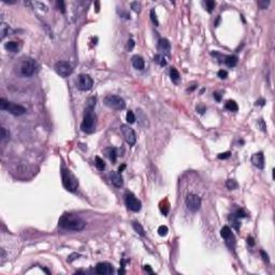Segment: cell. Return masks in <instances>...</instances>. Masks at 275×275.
<instances>
[{
	"label": "cell",
	"instance_id": "60d3db41",
	"mask_svg": "<svg viewBox=\"0 0 275 275\" xmlns=\"http://www.w3.org/2000/svg\"><path fill=\"white\" fill-rule=\"evenodd\" d=\"M9 132L5 130V128H1V141H5L7 138H9Z\"/></svg>",
	"mask_w": 275,
	"mask_h": 275
},
{
	"label": "cell",
	"instance_id": "ab89813d",
	"mask_svg": "<svg viewBox=\"0 0 275 275\" xmlns=\"http://www.w3.org/2000/svg\"><path fill=\"white\" fill-rule=\"evenodd\" d=\"M217 74H218V78L223 79V80H225V79L228 78V72L226 70H219Z\"/></svg>",
	"mask_w": 275,
	"mask_h": 275
},
{
	"label": "cell",
	"instance_id": "484cf974",
	"mask_svg": "<svg viewBox=\"0 0 275 275\" xmlns=\"http://www.w3.org/2000/svg\"><path fill=\"white\" fill-rule=\"evenodd\" d=\"M9 33V26L5 24V23H1V26H0V38H1V40L2 39H5V36Z\"/></svg>",
	"mask_w": 275,
	"mask_h": 275
},
{
	"label": "cell",
	"instance_id": "c3c4849f",
	"mask_svg": "<svg viewBox=\"0 0 275 275\" xmlns=\"http://www.w3.org/2000/svg\"><path fill=\"white\" fill-rule=\"evenodd\" d=\"M264 103H265V100L264 99H260V100H258L257 102H256V105H264Z\"/></svg>",
	"mask_w": 275,
	"mask_h": 275
},
{
	"label": "cell",
	"instance_id": "74e56055",
	"mask_svg": "<svg viewBox=\"0 0 275 275\" xmlns=\"http://www.w3.org/2000/svg\"><path fill=\"white\" fill-rule=\"evenodd\" d=\"M131 8H132L133 11H135V12H140L141 3L138 2V1H135V2H132V3H131Z\"/></svg>",
	"mask_w": 275,
	"mask_h": 275
},
{
	"label": "cell",
	"instance_id": "277c9868",
	"mask_svg": "<svg viewBox=\"0 0 275 275\" xmlns=\"http://www.w3.org/2000/svg\"><path fill=\"white\" fill-rule=\"evenodd\" d=\"M38 68H39V65H38L35 59H32V58H26L20 63V74L24 75V76H31V75H33L38 71Z\"/></svg>",
	"mask_w": 275,
	"mask_h": 275
},
{
	"label": "cell",
	"instance_id": "4316f807",
	"mask_svg": "<svg viewBox=\"0 0 275 275\" xmlns=\"http://www.w3.org/2000/svg\"><path fill=\"white\" fill-rule=\"evenodd\" d=\"M132 227H133V229H134V231L137 233H139V234L142 235V236H144V235H145L144 229H143V227L141 226V224H139L138 221H133V223H132Z\"/></svg>",
	"mask_w": 275,
	"mask_h": 275
},
{
	"label": "cell",
	"instance_id": "d4e9b609",
	"mask_svg": "<svg viewBox=\"0 0 275 275\" xmlns=\"http://www.w3.org/2000/svg\"><path fill=\"white\" fill-rule=\"evenodd\" d=\"M229 221L231 223V225H232V227L234 228L235 230H239L240 229V221H239V218L235 216V214H231L230 216H229Z\"/></svg>",
	"mask_w": 275,
	"mask_h": 275
},
{
	"label": "cell",
	"instance_id": "7a4b0ae2",
	"mask_svg": "<svg viewBox=\"0 0 275 275\" xmlns=\"http://www.w3.org/2000/svg\"><path fill=\"white\" fill-rule=\"evenodd\" d=\"M96 125H97V118L94 114V109L86 108L83 122L81 124V129L85 133H93L96 130Z\"/></svg>",
	"mask_w": 275,
	"mask_h": 275
},
{
	"label": "cell",
	"instance_id": "f35d334b",
	"mask_svg": "<svg viewBox=\"0 0 275 275\" xmlns=\"http://www.w3.org/2000/svg\"><path fill=\"white\" fill-rule=\"evenodd\" d=\"M260 255L261 257H262L263 261H264L265 263H269L270 262V259H269V255L267 253H265L264 250H260Z\"/></svg>",
	"mask_w": 275,
	"mask_h": 275
},
{
	"label": "cell",
	"instance_id": "4fadbf2b",
	"mask_svg": "<svg viewBox=\"0 0 275 275\" xmlns=\"http://www.w3.org/2000/svg\"><path fill=\"white\" fill-rule=\"evenodd\" d=\"M113 267L110 263L107 262H100L96 265V273L99 275H107V274H112L113 273Z\"/></svg>",
	"mask_w": 275,
	"mask_h": 275
},
{
	"label": "cell",
	"instance_id": "30bf717a",
	"mask_svg": "<svg viewBox=\"0 0 275 275\" xmlns=\"http://www.w3.org/2000/svg\"><path fill=\"white\" fill-rule=\"evenodd\" d=\"M94 86V81L88 74H80L78 78V88L83 91L90 90Z\"/></svg>",
	"mask_w": 275,
	"mask_h": 275
},
{
	"label": "cell",
	"instance_id": "f6af8a7d",
	"mask_svg": "<svg viewBox=\"0 0 275 275\" xmlns=\"http://www.w3.org/2000/svg\"><path fill=\"white\" fill-rule=\"evenodd\" d=\"M197 111L200 113V114H203V113L205 112V107H204V105H198V107H197Z\"/></svg>",
	"mask_w": 275,
	"mask_h": 275
},
{
	"label": "cell",
	"instance_id": "7dc6e473",
	"mask_svg": "<svg viewBox=\"0 0 275 275\" xmlns=\"http://www.w3.org/2000/svg\"><path fill=\"white\" fill-rule=\"evenodd\" d=\"M144 270L146 271V272L150 273V274H154V272L152 271V269H150V265H144Z\"/></svg>",
	"mask_w": 275,
	"mask_h": 275
},
{
	"label": "cell",
	"instance_id": "d6a6232c",
	"mask_svg": "<svg viewBox=\"0 0 275 275\" xmlns=\"http://www.w3.org/2000/svg\"><path fill=\"white\" fill-rule=\"evenodd\" d=\"M150 18H152L153 23H154L156 26L159 25V23H158V20H157V16H156L155 9H152V10H150Z\"/></svg>",
	"mask_w": 275,
	"mask_h": 275
},
{
	"label": "cell",
	"instance_id": "9c48e42d",
	"mask_svg": "<svg viewBox=\"0 0 275 275\" xmlns=\"http://www.w3.org/2000/svg\"><path fill=\"white\" fill-rule=\"evenodd\" d=\"M54 69L57 72V74L60 75L61 78H68L69 75H71L73 71L71 65L67 61H58L54 67Z\"/></svg>",
	"mask_w": 275,
	"mask_h": 275
},
{
	"label": "cell",
	"instance_id": "f1b7e54d",
	"mask_svg": "<svg viewBox=\"0 0 275 275\" xmlns=\"http://www.w3.org/2000/svg\"><path fill=\"white\" fill-rule=\"evenodd\" d=\"M226 186H227V188L229 190H234L238 188V183H236V181L234 180H228L227 182H226Z\"/></svg>",
	"mask_w": 275,
	"mask_h": 275
},
{
	"label": "cell",
	"instance_id": "83f0119b",
	"mask_svg": "<svg viewBox=\"0 0 275 275\" xmlns=\"http://www.w3.org/2000/svg\"><path fill=\"white\" fill-rule=\"evenodd\" d=\"M96 168L99 171H103L105 169V163L103 161V159H101L100 157H96Z\"/></svg>",
	"mask_w": 275,
	"mask_h": 275
},
{
	"label": "cell",
	"instance_id": "8d00e7d4",
	"mask_svg": "<svg viewBox=\"0 0 275 275\" xmlns=\"http://www.w3.org/2000/svg\"><path fill=\"white\" fill-rule=\"evenodd\" d=\"M235 216L238 218H243V217H247V214L245 213V211L243 210V209H239L238 211H236V213H235Z\"/></svg>",
	"mask_w": 275,
	"mask_h": 275
},
{
	"label": "cell",
	"instance_id": "7c38bea8",
	"mask_svg": "<svg viewBox=\"0 0 275 275\" xmlns=\"http://www.w3.org/2000/svg\"><path fill=\"white\" fill-rule=\"evenodd\" d=\"M220 235L221 238L225 239L227 245L229 246L230 248H232L235 244V241H234V236H233L232 232H231V229L228 226H225V227L220 230Z\"/></svg>",
	"mask_w": 275,
	"mask_h": 275
},
{
	"label": "cell",
	"instance_id": "f5cc1de1",
	"mask_svg": "<svg viewBox=\"0 0 275 275\" xmlns=\"http://www.w3.org/2000/svg\"><path fill=\"white\" fill-rule=\"evenodd\" d=\"M125 167H126V165H122V167H119V169H118V171H119V172H122V171H123L124 169H125Z\"/></svg>",
	"mask_w": 275,
	"mask_h": 275
},
{
	"label": "cell",
	"instance_id": "f546056e",
	"mask_svg": "<svg viewBox=\"0 0 275 275\" xmlns=\"http://www.w3.org/2000/svg\"><path fill=\"white\" fill-rule=\"evenodd\" d=\"M126 119H127V122L129 124H133L135 122V115L134 113L132 112V111H128L127 115H126Z\"/></svg>",
	"mask_w": 275,
	"mask_h": 275
},
{
	"label": "cell",
	"instance_id": "2e32d148",
	"mask_svg": "<svg viewBox=\"0 0 275 275\" xmlns=\"http://www.w3.org/2000/svg\"><path fill=\"white\" fill-rule=\"evenodd\" d=\"M252 163L258 169H263L264 168V156L262 152L256 153L252 156Z\"/></svg>",
	"mask_w": 275,
	"mask_h": 275
},
{
	"label": "cell",
	"instance_id": "5bb4252c",
	"mask_svg": "<svg viewBox=\"0 0 275 275\" xmlns=\"http://www.w3.org/2000/svg\"><path fill=\"white\" fill-rule=\"evenodd\" d=\"M109 178H110L111 183H112L115 187H117V188L123 187L124 178H123V176H122V174H120L119 172L112 171V172H110V174H109Z\"/></svg>",
	"mask_w": 275,
	"mask_h": 275
},
{
	"label": "cell",
	"instance_id": "1f68e13d",
	"mask_svg": "<svg viewBox=\"0 0 275 275\" xmlns=\"http://www.w3.org/2000/svg\"><path fill=\"white\" fill-rule=\"evenodd\" d=\"M158 234L160 236H165L168 234V227L167 226H160L158 228Z\"/></svg>",
	"mask_w": 275,
	"mask_h": 275
},
{
	"label": "cell",
	"instance_id": "d590c367",
	"mask_svg": "<svg viewBox=\"0 0 275 275\" xmlns=\"http://www.w3.org/2000/svg\"><path fill=\"white\" fill-rule=\"evenodd\" d=\"M269 5H270V1H267V0H260V1H258V5H259V8L262 9V10L267 9Z\"/></svg>",
	"mask_w": 275,
	"mask_h": 275
},
{
	"label": "cell",
	"instance_id": "603a6c76",
	"mask_svg": "<svg viewBox=\"0 0 275 275\" xmlns=\"http://www.w3.org/2000/svg\"><path fill=\"white\" fill-rule=\"evenodd\" d=\"M154 63H158L161 67H165L167 66V60H165V56L161 55V54H157V55L154 56Z\"/></svg>",
	"mask_w": 275,
	"mask_h": 275
},
{
	"label": "cell",
	"instance_id": "ee69618b",
	"mask_svg": "<svg viewBox=\"0 0 275 275\" xmlns=\"http://www.w3.org/2000/svg\"><path fill=\"white\" fill-rule=\"evenodd\" d=\"M57 7L59 10H61V12L65 13V7H63V1H57Z\"/></svg>",
	"mask_w": 275,
	"mask_h": 275
},
{
	"label": "cell",
	"instance_id": "f907efd6",
	"mask_svg": "<svg viewBox=\"0 0 275 275\" xmlns=\"http://www.w3.org/2000/svg\"><path fill=\"white\" fill-rule=\"evenodd\" d=\"M259 124H260V126L262 127V130L263 131H265V126H264V122H263L262 119H260L259 120Z\"/></svg>",
	"mask_w": 275,
	"mask_h": 275
},
{
	"label": "cell",
	"instance_id": "7402d4cb",
	"mask_svg": "<svg viewBox=\"0 0 275 275\" xmlns=\"http://www.w3.org/2000/svg\"><path fill=\"white\" fill-rule=\"evenodd\" d=\"M170 78H171V80H172V82L175 83V84H178V83L180 82V80H181L180 73H178V71L176 70L175 68H171V70H170Z\"/></svg>",
	"mask_w": 275,
	"mask_h": 275
},
{
	"label": "cell",
	"instance_id": "3957f363",
	"mask_svg": "<svg viewBox=\"0 0 275 275\" xmlns=\"http://www.w3.org/2000/svg\"><path fill=\"white\" fill-rule=\"evenodd\" d=\"M63 187L68 190V191H75L79 187V181L78 178H75L74 175L72 174L70 170H68L66 168H63Z\"/></svg>",
	"mask_w": 275,
	"mask_h": 275
},
{
	"label": "cell",
	"instance_id": "681fc988",
	"mask_svg": "<svg viewBox=\"0 0 275 275\" xmlns=\"http://www.w3.org/2000/svg\"><path fill=\"white\" fill-rule=\"evenodd\" d=\"M213 95H214V98H215V99H216L217 101H220V100H221V96H220L218 93H214Z\"/></svg>",
	"mask_w": 275,
	"mask_h": 275
},
{
	"label": "cell",
	"instance_id": "ba28073f",
	"mask_svg": "<svg viewBox=\"0 0 275 275\" xmlns=\"http://www.w3.org/2000/svg\"><path fill=\"white\" fill-rule=\"evenodd\" d=\"M186 206L189 211L191 212H197L200 210L201 208V199L199 196L195 195V193H189L186 197Z\"/></svg>",
	"mask_w": 275,
	"mask_h": 275
},
{
	"label": "cell",
	"instance_id": "ffe728a7",
	"mask_svg": "<svg viewBox=\"0 0 275 275\" xmlns=\"http://www.w3.org/2000/svg\"><path fill=\"white\" fill-rule=\"evenodd\" d=\"M224 63H225V65H227L228 67H235L236 66V63H238V57L234 55H228L225 57V59H224Z\"/></svg>",
	"mask_w": 275,
	"mask_h": 275
},
{
	"label": "cell",
	"instance_id": "4dcf8cb0",
	"mask_svg": "<svg viewBox=\"0 0 275 275\" xmlns=\"http://www.w3.org/2000/svg\"><path fill=\"white\" fill-rule=\"evenodd\" d=\"M205 7H206V10H208L209 13H212L213 9L215 8V1H213V0H209V1L205 2Z\"/></svg>",
	"mask_w": 275,
	"mask_h": 275
},
{
	"label": "cell",
	"instance_id": "cb8c5ba5",
	"mask_svg": "<svg viewBox=\"0 0 275 275\" xmlns=\"http://www.w3.org/2000/svg\"><path fill=\"white\" fill-rule=\"evenodd\" d=\"M225 107L227 110L231 111V112H236V111L239 110L238 104H236V102H235L234 100H228L227 102H226Z\"/></svg>",
	"mask_w": 275,
	"mask_h": 275
},
{
	"label": "cell",
	"instance_id": "e0dca14e",
	"mask_svg": "<svg viewBox=\"0 0 275 275\" xmlns=\"http://www.w3.org/2000/svg\"><path fill=\"white\" fill-rule=\"evenodd\" d=\"M131 60H132V66L135 68V69H138V70H143V69H144L145 63H144V59H143L141 56L134 55Z\"/></svg>",
	"mask_w": 275,
	"mask_h": 275
},
{
	"label": "cell",
	"instance_id": "8fae6325",
	"mask_svg": "<svg viewBox=\"0 0 275 275\" xmlns=\"http://www.w3.org/2000/svg\"><path fill=\"white\" fill-rule=\"evenodd\" d=\"M120 130L123 133L124 138H125L126 142L130 146H133L137 142V137H135V132L132 128H130L128 125H122L120 126Z\"/></svg>",
	"mask_w": 275,
	"mask_h": 275
},
{
	"label": "cell",
	"instance_id": "52a82bcc",
	"mask_svg": "<svg viewBox=\"0 0 275 275\" xmlns=\"http://www.w3.org/2000/svg\"><path fill=\"white\" fill-rule=\"evenodd\" d=\"M125 203L126 206L132 212H139L142 208V204H141V201L138 200L135 196L131 193H127L125 195Z\"/></svg>",
	"mask_w": 275,
	"mask_h": 275
},
{
	"label": "cell",
	"instance_id": "6da1fadb",
	"mask_svg": "<svg viewBox=\"0 0 275 275\" xmlns=\"http://www.w3.org/2000/svg\"><path fill=\"white\" fill-rule=\"evenodd\" d=\"M59 226L66 230L81 231L86 226V223L79 216L72 214H63L59 219Z\"/></svg>",
	"mask_w": 275,
	"mask_h": 275
},
{
	"label": "cell",
	"instance_id": "b9f144b4",
	"mask_svg": "<svg viewBox=\"0 0 275 275\" xmlns=\"http://www.w3.org/2000/svg\"><path fill=\"white\" fill-rule=\"evenodd\" d=\"M230 155H231L230 152L221 153V154H219V155H218V158H219V159H228V158L230 157Z\"/></svg>",
	"mask_w": 275,
	"mask_h": 275
},
{
	"label": "cell",
	"instance_id": "836d02e7",
	"mask_svg": "<svg viewBox=\"0 0 275 275\" xmlns=\"http://www.w3.org/2000/svg\"><path fill=\"white\" fill-rule=\"evenodd\" d=\"M96 98H94V97H91V98H89L87 100V107L86 108H89V109H94L96 107Z\"/></svg>",
	"mask_w": 275,
	"mask_h": 275
},
{
	"label": "cell",
	"instance_id": "7bdbcfd3",
	"mask_svg": "<svg viewBox=\"0 0 275 275\" xmlns=\"http://www.w3.org/2000/svg\"><path fill=\"white\" fill-rule=\"evenodd\" d=\"M133 48H134V41H133L132 39H130V40L128 41L127 48H128V51H132Z\"/></svg>",
	"mask_w": 275,
	"mask_h": 275
},
{
	"label": "cell",
	"instance_id": "8992f818",
	"mask_svg": "<svg viewBox=\"0 0 275 275\" xmlns=\"http://www.w3.org/2000/svg\"><path fill=\"white\" fill-rule=\"evenodd\" d=\"M104 104L113 110H124L126 108V102L123 98L115 95H109L103 100Z\"/></svg>",
	"mask_w": 275,
	"mask_h": 275
},
{
	"label": "cell",
	"instance_id": "9a60e30c",
	"mask_svg": "<svg viewBox=\"0 0 275 275\" xmlns=\"http://www.w3.org/2000/svg\"><path fill=\"white\" fill-rule=\"evenodd\" d=\"M157 50H158V52H160L161 55H169V54H170V50H171L170 42H169L167 39H160V40L158 41Z\"/></svg>",
	"mask_w": 275,
	"mask_h": 275
},
{
	"label": "cell",
	"instance_id": "d6986e66",
	"mask_svg": "<svg viewBox=\"0 0 275 275\" xmlns=\"http://www.w3.org/2000/svg\"><path fill=\"white\" fill-rule=\"evenodd\" d=\"M5 48L7 51L11 53H16L20 50V43L15 42V41H10V42H7L5 44Z\"/></svg>",
	"mask_w": 275,
	"mask_h": 275
},
{
	"label": "cell",
	"instance_id": "ac0fdd59",
	"mask_svg": "<svg viewBox=\"0 0 275 275\" xmlns=\"http://www.w3.org/2000/svg\"><path fill=\"white\" fill-rule=\"evenodd\" d=\"M104 154L105 156L109 158V159L112 161V162H116V159H117V153H116V148L115 147H108L104 150Z\"/></svg>",
	"mask_w": 275,
	"mask_h": 275
},
{
	"label": "cell",
	"instance_id": "bcb514c9",
	"mask_svg": "<svg viewBox=\"0 0 275 275\" xmlns=\"http://www.w3.org/2000/svg\"><path fill=\"white\" fill-rule=\"evenodd\" d=\"M247 244L249 246H254V245H255V241H254V239L252 238V236H248V238H247Z\"/></svg>",
	"mask_w": 275,
	"mask_h": 275
},
{
	"label": "cell",
	"instance_id": "816d5d0a",
	"mask_svg": "<svg viewBox=\"0 0 275 275\" xmlns=\"http://www.w3.org/2000/svg\"><path fill=\"white\" fill-rule=\"evenodd\" d=\"M118 273H119V274H124V273H125V270L123 269V267H122V269L118 270Z\"/></svg>",
	"mask_w": 275,
	"mask_h": 275
},
{
	"label": "cell",
	"instance_id": "44dd1931",
	"mask_svg": "<svg viewBox=\"0 0 275 275\" xmlns=\"http://www.w3.org/2000/svg\"><path fill=\"white\" fill-rule=\"evenodd\" d=\"M138 120H139V124H140L142 127H144V125H143V122H144L145 124V127H147L148 126V122H147V117H146V115H145L144 113L142 112V110H138Z\"/></svg>",
	"mask_w": 275,
	"mask_h": 275
},
{
	"label": "cell",
	"instance_id": "5b68a950",
	"mask_svg": "<svg viewBox=\"0 0 275 275\" xmlns=\"http://www.w3.org/2000/svg\"><path fill=\"white\" fill-rule=\"evenodd\" d=\"M0 109L2 111H8L9 113L16 116L23 115V114L26 113V109L24 107H22L20 104H15L13 102H9V101H7L3 98L0 99Z\"/></svg>",
	"mask_w": 275,
	"mask_h": 275
},
{
	"label": "cell",
	"instance_id": "e575fe53",
	"mask_svg": "<svg viewBox=\"0 0 275 275\" xmlns=\"http://www.w3.org/2000/svg\"><path fill=\"white\" fill-rule=\"evenodd\" d=\"M80 257H81L80 254H78V253H73V254H71V255L69 256V257H68V260H67V261H68L69 263H71V262H73L74 260H76V259H78V258H80Z\"/></svg>",
	"mask_w": 275,
	"mask_h": 275
}]
</instances>
